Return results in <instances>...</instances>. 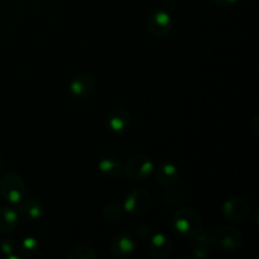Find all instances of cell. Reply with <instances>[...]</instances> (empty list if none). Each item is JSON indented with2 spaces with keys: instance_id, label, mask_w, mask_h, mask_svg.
I'll return each mask as SVG.
<instances>
[{
  "instance_id": "cell-16",
  "label": "cell",
  "mask_w": 259,
  "mask_h": 259,
  "mask_svg": "<svg viewBox=\"0 0 259 259\" xmlns=\"http://www.w3.org/2000/svg\"><path fill=\"white\" fill-rule=\"evenodd\" d=\"M99 171L106 177H116L123 171V164L116 156H106L99 161Z\"/></svg>"
},
{
  "instance_id": "cell-1",
  "label": "cell",
  "mask_w": 259,
  "mask_h": 259,
  "mask_svg": "<svg viewBox=\"0 0 259 259\" xmlns=\"http://www.w3.org/2000/svg\"><path fill=\"white\" fill-rule=\"evenodd\" d=\"M172 227L176 234L184 239H194L202 232L201 215L191 207H182L175 212L172 218Z\"/></svg>"
},
{
  "instance_id": "cell-18",
  "label": "cell",
  "mask_w": 259,
  "mask_h": 259,
  "mask_svg": "<svg viewBox=\"0 0 259 259\" xmlns=\"http://www.w3.org/2000/svg\"><path fill=\"white\" fill-rule=\"evenodd\" d=\"M68 259H96L98 258V253L90 247H76L71 249L66 255Z\"/></svg>"
},
{
  "instance_id": "cell-13",
  "label": "cell",
  "mask_w": 259,
  "mask_h": 259,
  "mask_svg": "<svg viewBox=\"0 0 259 259\" xmlns=\"http://www.w3.org/2000/svg\"><path fill=\"white\" fill-rule=\"evenodd\" d=\"M194 255L195 258L204 259L211 254L212 249L215 248L214 235L212 233H199L194 238Z\"/></svg>"
},
{
  "instance_id": "cell-21",
  "label": "cell",
  "mask_w": 259,
  "mask_h": 259,
  "mask_svg": "<svg viewBox=\"0 0 259 259\" xmlns=\"http://www.w3.org/2000/svg\"><path fill=\"white\" fill-rule=\"evenodd\" d=\"M151 232H152V228L147 224L139 225V227L137 228V234H138V237L141 238V239H146V238H148L149 235H151Z\"/></svg>"
},
{
  "instance_id": "cell-14",
  "label": "cell",
  "mask_w": 259,
  "mask_h": 259,
  "mask_svg": "<svg viewBox=\"0 0 259 259\" xmlns=\"http://www.w3.org/2000/svg\"><path fill=\"white\" fill-rule=\"evenodd\" d=\"M19 212L13 207H0V233L8 234L14 232L19 224Z\"/></svg>"
},
{
  "instance_id": "cell-15",
  "label": "cell",
  "mask_w": 259,
  "mask_h": 259,
  "mask_svg": "<svg viewBox=\"0 0 259 259\" xmlns=\"http://www.w3.org/2000/svg\"><path fill=\"white\" fill-rule=\"evenodd\" d=\"M18 212L24 219L39 220L45 214V207H43L42 202L38 201L37 199H28L20 205Z\"/></svg>"
},
{
  "instance_id": "cell-5",
  "label": "cell",
  "mask_w": 259,
  "mask_h": 259,
  "mask_svg": "<svg viewBox=\"0 0 259 259\" xmlns=\"http://www.w3.org/2000/svg\"><path fill=\"white\" fill-rule=\"evenodd\" d=\"M152 196L147 190L134 189L126 195L124 210L134 217H142L151 210Z\"/></svg>"
},
{
  "instance_id": "cell-19",
  "label": "cell",
  "mask_w": 259,
  "mask_h": 259,
  "mask_svg": "<svg viewBox=\"0 0 259 259\" xmlns=\"http://www.w3.org/2000/svg\"><path fill=\"white\" fill-rule=\"evenodd\" d=\"M103 217L109 223H118L123 218V209L118 204H108L103 210Z\"/></svg>"
},
{
  "instance_id": "cell-9",
  "label": "cell",
  "mask_w": 259,
  "mask_h": 259,
  "mask_svg": "<svg viewBox=\"0 0 259 259\" xmlns=\"http://www.w3.org/2000/svg\"><path fill=\"white\" fill-rule=\"evenodd\" d=\"M136 247V240L128 233H119L110 242V252L118 258H126L132 255Z\"/></svg>"
},
{
  "instance_id": "cell-7",
  "label": "cell",
  "mask_w": 259,
  "mask_h": 259,
  "mask_svg": "<svg viewBox=\"0 0 259 259\" xmlns=\"http://www.w3.org/2000/svg\"><path fill=\"white\" fill-rule=\"evenodd\" d=\"M147 27L149 33L157 38H163L171 33L174 22L169 13L164 10H154L147 20Z\"/></svg>"
},
{
  "instance_id": "cell-17",
  "label": "cell",
  "mask_w": 259,
  "mask_h": 259,
  "mask_svg": "<svg viewBox=\"0 0 259 259\" xmlns=\"http://www.w3.org/2000/svg\"><path fill=\"white\" fill-rule=\"evenodd\" d=\"M39 249V244L38 240L33 237H27L22 240L19 244V252L22 257H32L35 255Z\"/></svg>"
},
{
  "instance_id": "cell-4",
  "label": "cell",
  "mask_w": 259,
  "mask_h": 259,
  "mask_svg": "<svg viewBox=\"0 0 259 259\" xmlns=\"http://www.w3.org/2000/svg\"><path fill=\"white\" fill-rule=\"evenodd\" d=\"M154 164L148 156L144 154H134L129 157L128 161L123 166L124 174L133 181H144L152 175Z\"/></svg>"
},
{
  "instance_id": "cell-8",
  "label": "cell",
  "mask_w": 259,
  "mask_h": 259,
  "mask_svg": "<svg viewBox=\"0 0 259 259\" xmlns=\"http://www.w3.org/2000/svg\"><path fill=\"white\" fill-rule=\"evenodd\" d=\"M96 80L90 73H78L71 80L70 93L77 99H86L95 91Z\"/></svg>"
},
{
  "instance_id": "cell-20",
  "label": "cell",
  "mask_w": 259,
  "mask_h": 259,
  "mask_svg": "<svg viewBox=\"0 0 259 259\" xmlns=\"http://www.w3.org/2000/svg\"><path fill=\"white\" fill-rule=\"evenodd\" d=\"M15 247H17V244H15V242L13 239H4L0 242V250H2L4 254L9 255V257L15 250Z\"/></svg>"
},
{
  "instance_id": "cell-22",
  "label": "cell",
  "mask_w": 259,
  "mask_h": 259,
  "mask_svg": "<svg viewBox=\"0 0 259 259\" xmlns=\"http://www.w3.org/2000/svg\"><path fill=\"white\" fill-rule=\"evenodd\" d=\"M214 3L222 8H228L234 4V3H237V0H214Z\"/></svg>"
},
{
  "instance_id": "cell-12",
  "label": "cell",
  "mask_w": 259,
  "mask_h": 259,
  "mask_svg": "<svg viewBox=\"0 0 259 259\" xmlns=\"http://www.w3.org/2000/svg\"><path fill=\"white\" fill-rule=\"evenodd\" d=\"M156 180L164 189H171L176 186L180 181V171L175 164L162 163L157 168Z\"/></svg>"
},
{
  "instance_id": "cell-6",
  "label": "cell",
  "mask_w": 259,
  "mask_h": 259,
  "mask_svg": "<svg viewBox=\"0 0 259 259\" xmlns=\"http://www.w3.org/2000/svg\"><path fill=\"white\" fill-rule=\"evenodd\" d=\"M223 215L233 223H242L249 217L250 206L243 197H230L223 204Z\"/></svg>"
},
{
  "instance_id": "cell-24",
  "label": "cell",
  "mask_w": 259,
  "mask_h": 259,
  "mask_svg": "<svg viewBox=\"0 0 259 259\" xmlns=\"http://www.w3.org/2000/svg\"><path fill=\"white\" fill-rule=\"evenodd\" d=\"M3 164H4V163H3V158L0 157V171H2V168H3Z\"/></svg>"
},
{
  "instance_id": "cell-10",
  "label": "cell",
  "mask_w": 259,
  "mask_h": 259,
  "mask_svg": "<svg viewBox=\"0 0 259 259\" xmlns=\"http://www.w3.org/2000/svg\"><path fill=\"white\" fill-rule=\"evenodd\" d=\"M106 124L114 133H125L131 126V116L128 111L121 108H114L109 110L106 115Z\"/></svg>"
},
{
  "instance_id": "cell-11",
  "label": "cell",
  "mask_w": 259,
  "mask_h": 259,
  "mask_svg": "<svg viewBox=\"0 0 259 259\" xmlns=\"http://www.w3.org/2000/svg\"><path fill=\"white\" fill-rule=\"evenodd\" d=\"M149 254L156 259H164L171 254L172 243L169 238L163 233L153 234L148 243Z\"/></svg>"
},
{
  "instance_id": "cell-23",
  "label": "cell",
  "mask_w": 259,
  "mask_h": 259,
  "mask_svg": "<svg viewBox=\"0 0 259 259\" xmlns=\"http://www.w3.org/2000/svg\"><path fill=\"white\" fill-rule=\"evenodd\" d=\"M258 121H259V116L258 115H254V118H253V129H254L255 131V133L258 134V131H257V128H258Z\"/></svg>"
},
{
  "instance_id": "cell-2",
  "label": "cell",
  "mask_w": 259,
  "mask_h": 259,
  "mask_svg": "<svg viewBox=\"0 0 259 259\" xmlns=\"http://www.w3.org/2000/svg\"><path fill=\"white\" fill-rule=\"evenodd\" d=\"M28 189L22 176L15 172L4 175L0 181V195L10 204H19L27 196Z\"/></svg>"
},
{
  "instance_id": "cell-3",
  "label": "cell",
  "mask_w": 259,
  "mask_h": 259,
  "mask_svg": "<svg viewBox=\"0 0 259 259\" xmlns=\"http://www.w3.org/2000/svg\"><path fill=\"white\" fill-rule=\"evenodd\" d=\"M212 235H214L215 248L227 253H232L240 249L243 242H244L243 233L233 225L219 227L212 233Z\"/></svg>"
}]
</instances>
